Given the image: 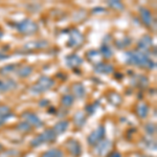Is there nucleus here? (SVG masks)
<instances>
[{"instance_id": "nucleus-34", "label": "nucleus", "mask_w": 157, "mask_h": 157, "mask_svg": "<svg viewBox=\"0 0 157 157\" xmlns=\"http://www.w3.org/2000/svg\"><path fill=\"white\" fill-rule=\"evenodd\" d=\"M6 58H9V55L0 52V60H4V59H6Z\"/></svg>"}, {"instance_id": "nucleus-16", "label": "nucleus", "mask_w": 157, "mask_h": 157, "mask_svg": "<svg viewBox=\"0 0 157 157\" xmlns=\"http://www.w3.org/2000/svg\"><path fill=\"white\" fill-rule=\"evenodd\" d=\"M12 115V110L9 106L0 105V126L3 125L6 121L9 120V117Z\"/></svg>"}, {"instance_id": "nucleus-8", "label": "nucleus", "mask_w": 157, "mask_h": 157, "mask_svg": "<svg viewBox=\"0 0 157 157\" xmlns=\"http://www.w3.org/2000/svg\"><path fill=\"white\" fill-rule=\"evenodd\" d=\"M84 38L82 34L78 29H72L69 30V38H68V46L69 47H78L82 45Z\"/></svg>"}, {"instance_id": "nucleus-15", "label": "nucleus", "mask_w": 157, "mask_h": 157, "mask_svg": "<svg viewBox=\"0 0 157 157\" xmlns=\"http://www.w3.org/2000/svg\"><path fill=\"white\" fill-rule=\"evenodd\" d=\"M71 91L75 97H77L78 98H83L86 94V89L84 87V85L81 84V83H75L71 87Z\"/></svg>"}, {"instance_id": "nucleus-25", "label": "nucleus", "mask_w": 157, "mask_h": 157, "mask_svg": "<svg viewBox=\"0 0 157 157\" xmlns=\"http://www.w3.org/2000/svg\"><path fill=\"white\" fill-rule=\"evenodd\" d=\"M101 55L104 56L105 58H110L113 56L112 49H111V47L109 46L107 43H104L102 47H101Z\"/></svg>"}, {"instance_id": "nucleus-2", "label": "nucleus", "mask_w": 157, "mask_h": 157, "mask_svg": "<svg viewBox=\"0 0 157 157\" xmlns=\"http://www.w3.org/2000/svg\"><path fill=\"white\" fill-rule=\"evenodd\" d=\"M56 139H57V134L55 133V131L52 129H46L30 141V146L33 148H37V147H40L44 144L54 143Z\"/></svg>"}, {"instance_id": "nucleus-11", "label": "nucleus", "mask_w": 157, "mask_h": 157, "mask_svg": "<svg viewBox=\"0 0 157 157\" xmlns=\"http://www.w3.org/2000/svg\"><path fill=\"white\" fill-rule=\"evenodd\" d=\"M17 87V83L12 78H6V80H0V91L6 92V91L13 90Z\"/></svg>"}, {"instance_id": "nucleus-28", "label": "nucleus", "mask_w": 157, "mask_h": 157, "mask_svg": "<svg viewBox=\"0 0 157 157\" xmlns=\"http://www.w3.org/2000/svg\"><path fill=\"white\" fill-rule=\"evenodd\" d=\"M16 66H17V65H15V64L6 65V66L2 67L1 69H0V73H1V75H7L9 73L13 72L15 69H16Z\"/></svg>"}, {"instance_id": "nucleus-10", "label": "nucleus", "mask_w": 157, "mask_h": 157, "mask_svg": "<svg viewBox=\"0 0 157 157\" xmlns=\"http://www.w3.org/2000/svg\"><path fill=\"white\" fill-rule=\"evenodd\" d=\"M82 63H83V60L75 54H72V55L67 56V57H66V64L70 68H72V69H75V68L81 66V65H82Z\"/></svg>"}, {"instance_id": "nucleus-24", "label": "nucleus", "mask_w": 157, "mask_h": 157, "mask_svg": "<svg viewBox=\"0 0 157 157\" xmlns=\"http://www.w3.org/2000/svg\"><path fill=\"white\" fill-rule=\"evenodd\" d=\"M86 123V116L84 115L83 112H78L75 115V124L78 127H83V125Z\"/></svg>"}, {"instance_id": "nucleus-22", "label": "nucleus", "mask_w": 157, "mask_h": 157, "mask_svg": "<svg viewBox=\"0 0 157 157\" xmlns=\"http://www.w3.org/2000/svg\"><path fill=\"white\" fill-rule=\"evenodd\" d=\"M73 102H75V98H73L72 94H69V93L64 94L62 97V100H61L62 105L65 106V107H70V106H72Z\"/></svg>"}, {"instance_id": "nucleus-33", "label": "nucleus", "mask_w": 157, "mask_h": 157, "mask_svg": "<svg viewBox=\"0 0 157 157\" xmlns=\"http://www.w3.org/2000/svg\"><path fill=\"white\" fill-rule=\"evenodd\" d=\"M108 157H121V154L120 152H112L108 155Z\"/></svg>"}, {"instance_id": "nucleus-4", "label": "nucleus", "mask_w": 157, "mask_h": 157, "mask_svg": "<svg viewBox=\"0 0 157 157\" xmlns=\"http://www.w3.org/2000/svg\"><path fill=\"white\" fill-rule=\"evenodd\" d=\"M14 27H16L17 30L23 35H33V34H35V33H37L38 29H39L36 22H34L30 19L22 20V21L15 24Z\"/></svg>"}, {"instance_id": "nucleus-9", "label": "nucleus", "mask_w": 157, "mask_h": 157, "mask_svg": "<svg viewBox=\"0 0 157 157\" xmlns=\"http://www.w3.org/2000/svg\"><path fill=\"white\" fill-rule=\"evenodd\" d=\"M139 14H140V18L144 23L147 26H151L152 23H153V16H152L151 12L146 7H140L139 9Z\"/></svg>"}, {"instance_id": "nucleus-26", "label": "nucleus", "mask_w": 157, "mask_h": 157, "mask_svg": "<svg viewBox=\"0 0 157 157\" xmlns=\"http://www.w3.org/2000/svg\"><path fill=\"white\" fill-rule=\"evenodd\" d=\"M109 101H110V103L114 104V105H120L121 103V97L118 93L112 92L109 94Z\"/></svg>"}, {"instance_id": "nucleus-19", "label": "nucleus", "mask_w": 157, "mask_h": 157, "mask_svg": "<svg viewBox=\"0 0 157 157\" xmlns=\"http://www.w3.org/2000/svg\"><path fill=\"white\" fill-rule=\"evenodd\" d=\"M47 46L46 41H34V42H29L24 45V48L29 50H35V49H41Z\"/></svg>"}, {"instance_id": "nucleus-36", "label": "nucleus", "mask_w": 157, "mask_h": 157, "mask_svg": "<svg viewBox=\"0 0 157 157\" xmlns=\"http://www.w3.org/2000/svg\"><path fill=\"white\" fill-rule=\"evenodd\" d=\"M2 150H3V146H2L1 144H0V152H1Z\"/></svg>"}, {"instance_id": "nucleus-3", "label": "nucleus", "mask_w": 157, "mask_h": 157, "mask_svg": "<svg viewBox=\"0 0 157 157\" xmlns=\"http://www.w3.org/2000/svg\"><path fill=\"white\" fill-rule=\"evenodd\" d=\"M55 82L48 77H40L39 80L35 83L30 88V92L33 94H41V93L45 92V91L49 90L50 88L54 86Z\"/></svg>"}, {"instance_id": "nucleus-21", "label": "nucleus", "mask_w": 157, "mask_h": 157, "mask_svg": "<svg viewBox=\"0 0 157 157\" xmlns=\"http://www.w3.org/2000/svg\"><path fill=\"white\" fill-rule=\"evenodd\" d=\"M40 157H64L63 152L58 148H52L42 154Z\"/></svg>"}, {"instance_id": "nucleus-29", "label": "nucleus", "mask_w": 157, "mask_h": 157, "mask_svg": "<svg viewBox=\"0 0 157 157\" xmlns=\"http://www.w3.org/2000/svg\"><path fill=\"white\" fill-rule=\"evenodd\" d=\"M17 127H18L19 131H22V132H24V133H27V132H30V131H32V127H30L26 121H22V123H20Z\"/></svg>"}, {"instance_id": "nucleus-23", "label": "nucleus", "mask_w": 157, "mask_h": 157, "mask_svg": "<svg viewBox=\"0 0 157 157\" xmlns=\"http://www.w3.org/2000/svg\"><path fill=\"white\" fill-rule=\"evenodd\" d=\"M32 72H33V68L30 66H22V67H20L18 69V71H17L20 78L29 77V75H32Z\"/></svg>"}, {"instance_id": "nucleus-1", "label": "nucleus", "mask_w": 157, "mask_h": 157, "mask_svg": "<svg viewBox=\"0 0 157 157\" xmlns=\"http://www.w3.org/2000/svg\"><path fill=\"white\" fill-rule=\"evenodd\" d=\"M127 63L148 69H153L155 67V63L148 57L146 52H129L127 54Z\"/></svg>"}, {"instance_id": "nucleus-17", "label": "nucleus", "mask_w": 157, "mask_h": 157, "mask_svg": "<svg viewBox=\"0 0 157 157\" xmlns=\"http://www.w3.org/2000/svg\"><path fill=\"white\" fill-rule=\"evenodd\" d=\"M148 113H149V106L144 102L138 103L137 106H136V114L138 115V117L144 120V118H146L148 116Z\"/></svg>"}, {"instance_id": "nucleus-32", "label": "nucleus", "mask_w": 157, "mask_h": 157, "mask_svg": "<svg viewBox=\"0 0 157 157\" xmlns=\"http://www.w3.org/2000/svg\"><path fill=\"white\" fill-rule=\"evenodd\" d=\"M146 130L148 131L149 134H154L156 131V128H155V125H153V124H148V125L146 126Z\"/></svg>"}, {"instance_id": "nucleus-30", "label": "nucleus", "mask_w": 157, "mask_h": 157, "mask_svg": "<svg viewBox=\"0 0 157 157\" xmlns=\"http://www.w3.org/2000/svg\"><path fill=\"white\" fill-rule=\"evenodd\" d=\"M128 45H130V39L129 38H124L123 41H117V43H116V46L118 48H124Z\"/></svg>"}, {"instance_id": "nucleus-35", "label": "nucleus", "mask_w": 157, "mask_h": 157, "mask_svg": "<svg viewBox=\"0 0 157 157\" xmlns=\"http://www.w3.org/2000/svg\"><path fill=\"white\" fill-rule=\"evenodd\" d=\"M2 37H3V30L0 29V39H1Z\"/></svg>"}, {"instance_id": "nucleus-14", "label": "nucleus", "mask_w": 157, "mask_h": 157, "mask_svg": "<svg viewBox=\"0 0 157 157\" xmlns=\"http://www.w3.org/2000/svg\"><path fill=\"white\" fill-rule=\"evenodd\" d=\"M94 70L98 73H103V75H109V73H112L114 68H113V65L109 64V63H103L101 62L100 64H98L95 66Z\"/></svg>"}, {"instance_id": "nucleus-27", "label": "nucleus", "mask_w": 157, "mask_h": 157, "mask_svg": "<svg viewBox=\"0 0 157 157\" xmlns=\"http://www.w3.org/2000/svg\"><path fill=\"white\" fill-rule=\"evenodd\" d=\"M108 4H109V6L116 10V11H123V10L125 9V6H124L121 1H116V0H113V1H108Z\"/></svg>"}, {"instance_id": "nucleus-5", "label": "nucleus", "mask_w": 157, "mask_h": 157, "mask_svg": "<svg viewBox=\"0 0 157 157\" xmlns=\"http://www.w3.org/2000/svg\"><path fill=\"white\" fill-rule=\"evenodd\" d=\"M105 134H106L105 126H103V125L98 126L95 130H93L92 132L89 134V136H88V138H87L88 144H89L90 146H97L98 143L104 140Z\"/></svg>"}, {"instance_id": "nucleus-12", "label": "nucleus", "mask_w": 157, "mask_h": 157, "mask_svg": "<svg viewBox=\"0 0 157 157\" xmlns=\"http://www.w3.org/2000/svg\"><path fill=\"white\" fill-rule=\"evenodd\" d=\"M111 147V143L109 140H102L95 146V154L98 156H102L109 151Z\"/></svg>"}, {"instance_id": "nucleus-13", "label": "nucleus", "mask_w": 157, "mask_h": 157, "mask_svg": "<svg viewBox=\"0 0 157 157\" xmlns=\"http://www.w3.org/2000/svg\"><path fill=\"white\" fill-rule=\"evenodd\" d=\"M153 45V41H152V38L149 36H145L143 37L138 42V48L141 50L143 52H148L149 49L152 47Z\"/></svg>"}, {"instance_id": "nucleus-20", "label": "nucleus", "mask_w": 157, "mask_h": 157, "mask_svg": "<svg viewBox=\"0 0 157 157\" xmlns=\"http://www.w3.org/2000/svg\"><path fill=\"white\" fill-rule=\"evenodd\" d=\"M86 57H87V59H88L89 62L98 63V64H100L102 55H101V52H98V50H89V52H87V55H86Z\"/></svg>"}, {"instance_id": "nucleus-18", "label": "nucleus", "mask_w": 157, "mask_h": 157, "mask_svg": "<svg viewBox=\"0 0 157 157\" xmlns=\"http://www.w3.org/2000/svg\"><path fill=\"white\" fill-rule=\"evenodd\" d=\"M68 126H69V123H68L67 121H60L56 124L55 127L52 128V130L55 131V133L57 134V136H58L59 134L64 133L68 129Z\"/></svg>"}, {"instance_id": "nucleus-7", "label": "nucleus", "mask_w": 157, "mask_h": 157, "mask_svg": "<svg viewBox=\"0 0 157 157\" xmlns=\"http://www.w3.org/2000/svg\"><path fill=\"white\" fill-rule=\"evenodd\" d=\"M22 117L24 118V121H26L30 127H36L40 128L44 125V123L41 121V118H39V116L35 114L34 112H30V111H25L22 113Z\"/></svg>"}, {"instance_id": "nucleus-6", "label": "nucleus", "mask_w": 157, "mask_h": 157, "mask_svg": "<svg viewBox=\"0 0 157 157\" xmlns=\"http://www.w3.org/2000/svg\"><path fill=\"white\" fill-rule=\"evenodd\" d=\"M67 151L69 154L73 157H80L82 155V146H81L80 141L75 138H69L65 144Z\"/></svg>"}, {"instance_id": "nucleus-31", "label": "nucleus", "mask_w": 157, "mask_h": 157, "mask_svg": "<svg viewBox=\"0 0 157 157\" xmlns=\"http://www.w3.org/2000/svg\"><path fill=\"white\" fill-rule=\"evenodd\" d=\"M98 106V103H95V105H94V104H92V105L87 106V107H86V111H87L89 114H92L93 112H95V109H97Z\"/></svg>"}]
</instances>
